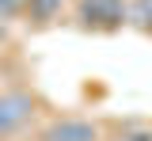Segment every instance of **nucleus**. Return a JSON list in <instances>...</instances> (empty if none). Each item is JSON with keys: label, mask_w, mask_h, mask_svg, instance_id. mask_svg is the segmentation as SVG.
Returning <instances> with one entry per match:
<instances>
[{"label": "nucleus", "mask_w": 152, "mask_h": 141, "mask_svg": "<svg viewBox=\"0 0 152 141\" xmlns=\"http://www.w3.org/2000/svg\"><path fill=\"white\" fill-rule=\"evenodd\" d=\"M72 15L91 35H114L129 27V0H72Z\"/></svg>", "instance_id": "2"}, {"label": "nucleus", "mask_w": 152, "mask_h": 141, "mask_svg": "<svg viewBox=\"0 0 152 141\" xmlns=\"http://www.w3.org/2000/svg\"><path fill=\"white\" fill-rule=\"evenodd\" d=\"M8 46H12V19L0 12V54H4Z\"/></svg>", "instance_id": "8"}, {"label": "nucleus", "mask_w": 152, "mask_h": 141, "mask_svg": "<svg viewBox=\"0 0 152 141\" xmlns=\"http://www.w3.org/2000/svg\"><path fill=\"white\" fill-rule=\"evenodd\" d=\"M129 23L137 31L152 35V0H129Z\"/></svg>", "instance_id": "5"}, {"label": "nucleus", "mask_w": 152, "mask_h": 141, "mask_svg": "<svg viewBox=\"0 0 152 141\" xmlns=\"http://www.w3.org/2000/svg\"><path fill=\"white\" fill-rule=\"evenodd\" d=\"M103 141H118V137H103Z\"/></svg>", "instance_id": "9"}, {"label": "nucleus", "mask_w": 152, "mask_h": 141, "mask_svg": "<svg viewBox=\"0 0 152 141\" xmlns=\"http://www.w3.org/2000/svg\"><path fill=\"white\" fill-rule=\"evenodd\" d=\"M107 130L91 115H53L34 126V141H103Z\"/></svg>", "instance_id": "3"}, {"label": "nucleus", "mask_w": 152, "mask_h": 141, "mask_svg": "<svg viewBox=\"0 0 152 141\" xmlns=\"http://www.w3.org/2000/svg\"><path fill=\"white\" fill-rule=\"evenodd\" d=\"M61 12H65V0H27L23 19H31L34 27H50Z\"/></svg>", "instance_id": "4"}, {"label": "nucleus", "mask_w": 152, "mask_h": 141, "mask_svg": "<svg viewBox=\"0 0 152 141\" xmlns=\"http://www.w3.org/2000/svg\"><path fill=\"white\" fill-rule=\"evenodd\" d=\"M0 12H4L8 19H23V12H27V0H0Z\"/></svg>", "instance_id": "7"}, {"label": "nucleus", "mask_w": 152, "mask_h": 141, "mask_svg": "<svg viewBox=\"0 0 152 141\" xmlns=\"http://www.w3.org/2000/svg\"><path fill=\"white\" fill-rule=\"evenodd\" d=\"M118 141H152V122H126L118 126Z\"/></svg>", "instance_id": "6"}, {"label": "nucleus", "mask_w": 152, "mask_h": 141, "mask_svg": "<svg viewBox=\"0 0 152 141\" xmlns=\"http://www.w3.org/2000/svg\"><path fill=\"white\" fill-rule=\"evenodd\" d=\"M42 122V99L27 88L0 92V141H15Z\"/></svg>", "instance_id": "1"}]
</instances>
